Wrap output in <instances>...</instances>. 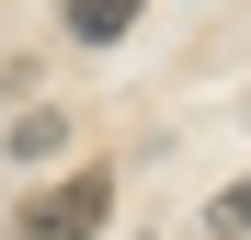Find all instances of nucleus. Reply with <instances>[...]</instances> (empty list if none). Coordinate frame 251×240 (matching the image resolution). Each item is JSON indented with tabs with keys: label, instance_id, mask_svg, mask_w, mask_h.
<instances>
[{
	"label": "nucleus",
	"instance_id": "obj_4",
	"mask_svg": "<svg viewBox=\"0 0 251 240\" xmlns=\"http://www.w3.org/2000/svg\"><path fill=\"white\" fill-rule=\"evenodd\" d=\"M205 229H217V240H240V229H251V183H228L217 206H205Z\"/></svg>",
	"mask_w": 251,
	"mask_h": 240
},
{
	"label": "nucleus",
	"instance_id": "obj_2",
	"mask_svg": "<svg viewBox=\"0 0 251 240\" xmlns=\"http://www.w3.org/2000/svg\"><path fill=\"white\" fill-rule=\"evenodd\" d=\"M0 149H12L23 172H34V160H57V149H69V114H57V103H34V114H12V137H0Z\"/></svg>",
	"mask_w": 251,
	"mask_h": 240
},
{
	"label": "nucleus",
	"instance_id": "obj_1",
	"mask_svg": "<svg viewBox=\"0 0 251 240\" xmlns=\"http://www.w3.org/2000/svg\"><path fill=\"white\" fill-rule=\"evenodd\" d=\"M103 217H114V172H103V160H80V172H57L46 194H23L12 240H92Z\"/></svg>",
	"mask_w": 251,
	"mask_h": 240
},
{
	"label": "nucleus",
	"instance_id": "obj_3",
	"mask_svg": "<svg viewBox=\"0 0 251 240\" xmlns=\"http://www.w3.org/2000/svg\"><path fill=\"white\" fill-rule=\"evenodd\" d=\"M69 34L80 46H114V34H137V0H69Z\"/></svg>",
	"mask_w": 251,
	"mask_h": 240
}]
</instances>
